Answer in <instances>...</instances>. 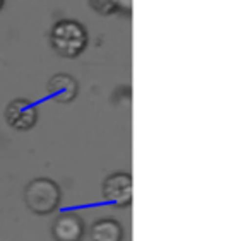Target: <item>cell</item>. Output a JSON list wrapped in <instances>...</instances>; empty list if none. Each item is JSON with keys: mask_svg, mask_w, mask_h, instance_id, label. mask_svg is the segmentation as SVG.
<instances>
[{"mask_svg": "<svg viewBox=\"0 0 250 241\" xmlns=\"http://www.w3.org/2000/svg\"><path fill=\"white\" fill-rule=\"evenodd\" d=\"M87 41V29L76 19H60L50 31V46L63 59H77L86 50Z\"/></svg>", "mask_w": 250, "mask_h": 241, "instance_id": "obj_1", "label": "cell"}, {"mask_svg": "<svg viewBox=\"0 0 250 241\" xmlns=\"http://www.w3.org/2000/svg\"><path fill=\"white\" fill-rule=\"evenodd\" d=\"M62 190L50 178H35L24 188V203L36 216L53 214L60 205Z\"/></svg>", "mask_w": 250, "mask_h": 241, "instance_id": "obj_2", "label": "cell"}, {"mask_svg": "<svg viewBox=\"0 0 250 241\" xmlns=\"http://www.w3.org/2000/svg\"><path fill=\"white\" fill-rule=\"evenodd\" d=\"M101 192L103 199L113 207H129L132 203V176L125 171L111 173L104 178Z\"/></svg>", "mask_w": 250, "mask_h": 241, "instance_id": "obj_3", "label": "cell"}, {"mask_svg": "<svg viewBox=\"0 0 250 241\" xmlns=\"http://www.w3.org/2000/svg\"><path fill=\"white\" fill-rule=\"evenodd\" d=\"M4 118L11 128L18 132H28L38 121V108L33 101L18 98L7 104L4 111Z\"/></svg>", "mask_w": 250, "mask_h": 241, "instance_id": "obj_4", "label": "cell"}, {"mask_svg": "<svg viewBox=\"0 0 250 241\" xmlns=\"http://www.w3.org/2000/svg\"><path fill=\"white\" fill-rule=\"evenodd\" d=\"M86 234V222L77 212L59 214L52 226V236L55 241H83Z\"/></svg>", "mask_w": 250, "mask_h": 241, "instance_id": "obj_5", "label": "cell"}, {"mask_svg": "<svg viewBox=\"0 0 250 241\" xmlns=\"http://www.w3.org/2000/svg\"><path fill=\"white\" fill-rule=\"evenodd\" d=\"M46 93L53 101L60 104L72 103L79 94V82L70 74H55L50 77L48 84H46Z\"/></svg>", "mask_w": 250, "mask_h": 241, "instance_id": "obj_6", "label": "cell"}, {"mask_svg": "<svg viewBox=\"0 0 250 241\" xmlns=\"http://www.w3.org/2000/svg\"><path fill=\"white\" fill-rule=\"evenodd\" d=\"M91 240L93 241H122L124 240V227L117 219L103 217L96 221L91 227Z\"/></svg>", "mask_w": 250, "mask_h": 241, "instance_id": "obj_7", "label": "cell"}, {"mask_svg": "<svg viewBox=\"0 0 250 241\" xmlns=\"http://www.w3.org/2000/svg\"><path fill=\"white\" fill-rule=\"evenodd\" d=\"M87 4L100 16H113L118 12L117 0H87Z\"/></svg>", "mask_w": 250, "mask_h": 241, "instance_id": "obj_8", "label": "cell"}, {"mask_svg": "<svg viewBox=\"0 0 250 241\" xmlns=\"http://www.w3.org/2000/svg\"><path fill=\"white\" fill-rule=\"evenodd\" d=\"M117 5H118V12L125 16H130L132 14V0H117Z\"/></svg>", "mask_w": 250, "mask_h": 241, "instance_id": "obj_9", "label": "cell"}, {"mask_svg": "<svg viewBox=\"0 0 250 241\" xmlns=\"http://www.w3.org/2000/svg\"><path fill=\"white\" fill-rule=\"evenodd\" d=\"M5 2H7V0H0V11H2V9H4Z\"/></svg>", "mask_w": 250, "mask_h": 241, "instance_id": "obj_10", "label": "cell"}]
</instances>
